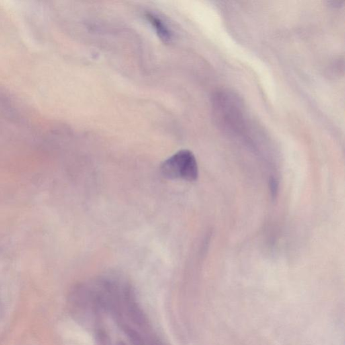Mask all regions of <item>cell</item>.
<instances>
[{
    "label": "cell",
    "instance_id": "6da1fadb",
    "mask_svg": "<svg viewBox=\"0 0 345 345\" xmlns=\"http://www.w3.org/2000/svg\"><path fill=\"white\" fill-rule=\"evenodd\" d=\"M160 171L168 180H183L194 182L199 178L197 158L192 151L181 150L164 160Z\"/></svg>",
    "mask_w": 345,
    "mask_h": 345
},
{
    "label": "cell",
    "instance_id": "7a4b0ae2",
    "mask_svg": "<svg viewBox=\"0 0 345 345\" xmlns=\"http://www.w3.org/2000/svg\"><path fill=\"white\" fill-rule=\"evenodd\" d=\"M146 18L149 23L155 30L158 37L164 43H168L171 41L172 38L171 31L160 18L152 13L147 14Z\"/></svg>",
    "mask_w": 345,
    "mask_h": 345
},
{
    "label": "cell",
    "instance_id": "3957f363",
    "mask_svg": "<svg viewBox=\"0 0 345 345\" xmlns=\"http://www.w3.org/2000/svg\"><path fill=\"white\" fill-rule=\"evenodd\" d=\"M269 188L270 193H271L272 197L275 199L277 196L278 190V183L277 180L275 178H272L269 182Z\"/></svg>",
    "mask_w": 345,
    "mask_h": 345
}]
</instances>
